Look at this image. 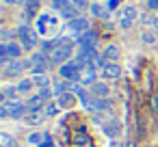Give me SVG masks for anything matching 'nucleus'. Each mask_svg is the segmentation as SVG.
I'll use <instances>...</instances> for the list:
<instances>
[{"instance_id":"nucleus-1","label":"nucleus","mask_w":158,"mask_h":147,"mask_svg":"<svg viewBox=\"0 0 158 147\" xmlns=\"http://www.w3.org/2000/svg\"><path fill=\"white\" fill-rule=\"evenodd\" d=\"M26 112H28V108L20 100H5L2 106H0V117H5V119H18V117H24Z\"/></svg>"},{"instance_id":"nucleus-2","label":"nucleus","mask_w":158,"mask_h":147,"mask_svg":"<svg viewBox=\"0 0 158 147\" xmlns=\"http://www.w3.org/2000/svg\"><path fill=\"white\" fill-rule=\"evenodd\" d=\"M72 50H74V43H72V39H63V43L59 46V48H54L48 56H50V61L52 63H56V65H63V63H67L69 61V56H72Z\"/></svg>"},{"instance_id":"nucleus-3","label":"nucleus","mask_w":158,"mask_h":147,"mask_svg":"<svg viewBox=\"0 0 158 147\" xmlns=\"http://www.w3.org/2000/svg\"><path fill=\"white\" fill-rule=\"evenodd\" d=\"M52 9L54 11H59L65 20H76V18H80L78 15V7L74 5V2H69V0H52Z\"/></svg>"},{"instance_id":"nucleus-4","label":"nucleus","mask_w":158,"mask_h":147,"mask_svg":"<svg viewBox=\"0 0 158 147\" xmlns=\"http://www.w3.org/2000/svg\"><path fill=\"white\" fill-rule=\"evenodd\" d=\"M80 69H82V65L74 59V61L63 63V65H61V69H59V74H61V78H63V80L78 82V78H80Z\"/></svg>"},{"instance_id":"nucleus-5","label":"nucleus","mask_w":158,"mask_h":147,"mask_svg":"<svg viewBox=\"0 0 158 147\" xmlns=\"http://www.w3.org/2000/svg\"><path fill=\"white\" fill-rule=\"evenodd\" d=\"M18 37H20V41H22V46L26 50L35 48V43H37V31L31 28V26H26V24L18 28Z\"/></svg>"},{"instance_id":"nucleus-6","label":"nucleus","mask_w":158,"mask_h":147,"mask_svg":"<svg viewBox=\"0 0 158 147\" xmlns=\"http://www.w3.org/2000/svg\"><path fill=\"white\" fill-rule=\"evenodd\" d=\"M33 76L35 74H46L48 71V67L52 65V61H50V56H46V52H37V54H33Z\"/></svg>"},{"instance_id":"nucleus-7","label":"nucleus","mask_w":158,"mask_h":147,"mask_svg":"<svg viewBox=\"0 0 158 147\" xmlns=\"http://www.w3.org/2000/svg\"><path fill=\"white\" fill-rule=\"evenodd\" d=\"M136 18H139V11H136L134 7H123V9L119 11V26H121L123 31H128V28L134 24Z\"/></svg>"},{"instance_id":"nucleus-8","label":"nucleus","mask_w":158,"mask_h":147,"mask_svg":"<svg viewBox=\"0 0 158 147\" xmlns=\"http://www.w3.org/2000/svg\"><path fill=\"white\" fill-rule=\"evenodd\" d=\"M2 69H5V78H13V76H18V74H22V69H24V63L22 61H18V59H13V61H2Z\"/></svg>"},{"instance_id":"nucleus-9","label":"nucleus","mask_w":158,"mask_h":147,"mask_svg":"<svg viewBox=\"0 0 158 147\" xmlns=\"http://www.w3.org/2000/svg\"><path fill=\"white\" fill-rule=\"evenodd\" d=\"M20 52H22V48L18 43H13V41L0 46V56H2V61H7V59H20Z\"/></svg>"},{"instance_id":"nucleus-10","label":"nucleus","mask_w":158,"mask_h":147,"mask_svg":"<svg viewBox=\"0 0 158 147\" xmlns=\"http://www.w3.org/2000/svg\"><path fill=\"white\" fill-rule=\"evenodd\" d=\"M76 39H78V43H80L82 48H95V43H98V33L89 28V31H85L82 35H78Z\"/></svg>"},{"instance_id":"nucleus-11","label":"nucleus","mask_w":158,"mask_h":147,"mask_svg":"<svg viewBox=\"0 0 158 147\" xmlns=\"http://www.w3.org/2000/svg\"><path fill=\"white\" fill-rule=\"evenodd\" d=\"M95 76H98L95 67H91V65H85V67L80 69V78H78V84H95Z\"/></svg>"},{"instance_id":"nucleus-12","label":"nucleus","mask_w":158,"mask_h":147,"mask_svg":"<svg viewBox=\"0 0 158 147\" xmlns=\"http://www.w3.org/2000/svg\"><path fill=\"white\" fill-rule=\"evenodd\" d=\"M100 71H102V76L108 78V80H115V78L121 76V67H119L117 63H104V67H102Z\"/></svg>"},{"instance_id":"nucleus-13","label":"nucleus","mask_w":158,"mask_h":147,"mask_svg":"<svg viewBox=\"0 0 158 147\" xmlns=\"http://www.w3.org/2000/svg\"><path fill=\"white\" fill-rule=\"evenodd\" d=\"M76 93L74 91H65V93H61L59 95V100H56V104L61 106V108H72V106H76Z\"/></svg>"},{"instance_id":"nucleus-14","label":"nucleus","mask_w":158,"mask_h":147,"mask_svg":"<svg viewBox=\"0 0 158 147\" xmlns=\"http://www.w3.org/2000/svg\"><path fill=\"white\" fill-rule=\"evenodd\" d=\"M69 31H72L74 35H82L85 31H89L87 18H76V20H72V22H69Z\"/></svg>"},{"instance_id":"nucleus-15","label":"nucleus","mask_w":158,"mask_h":147,"mask_svg":"<svg viewBox=\"0 0 158 147\" xmlns=\"http://www.w3.org/2000/svg\"><path fill=\"white\" fill-rule=\"evenodd\" d=\"M44 117H46L44 110H28V112L24 115V121H26L28 125H35V123H39Z\"/></svg>"},{"instance_id":"nucleus-16","label":"nucleus","mask_w":158,"mask_h":147,"mask_svg":"<svg viewBox=\"0 0 158 147\" xmlns=\"http://www.w3.org/2000/svg\"><path fill=\"white\" fill-rule=\"evenodd\" d=\"M91 13L93 15H98V18H102V20H108L110 18V9L108 7H102V5H91Z\"/></svg>"},{"instance_id":"nucleus-17","label":"nucleus","mask_w":158,"mask_h":147,"mask_svg":"<svg viewBox=\"0 0 158 147\" xmlns=\"http://www.w3.org/2000/svg\"><path fill=\"white\" fill-rule=\"evenodd\" d=\"M102 56H104V61H106V63H115V61L119 59V48H117V46H108V48L104 50V54H102Z\"/></svg>"},{"instance_id":"nucleus-18","label":"nucleus","mask_w":158,"mask_h":147,"mask_svg":"<svg viewBox=\"0 0 158 147\" xmlns=\"http://www.w3.org/2000/svg\"><path fill=\"white\" fill-rule=\"evenodd\" d=\"M46 132H33V134H28V143L31 145H35V147H44V143H46Z\"/></svg>"},{"instance_id":"nucleus-19","label":"nucleus","mask_w":158,"mask_h":147,"mask_svg":"<svg viewBox=\"0 0 158 147\" xmlns=\"http://www.w3.org/2000/svg\"><path fill=\"white\" fill-rule=\"evenodd\" d=\"M91 93L95 97H106L108 95V87L104 82H95V84H91Z\"/></svg>"},{"instance_id":"nucleus-20","label":"nucleus","mask_w":158,"mask_h":147,"mask_svg":"<svg viewBox=\"0 0 158 147\" xmlns=\"http://www.w3.org/2000/svg\"><path fill=\"white\" fill-rule=\"evenodd\" d=\"M0 147H18V141L7 132H0Z\"/></svg>"},{"instance_id":"nucleus-21","label":"nucleus","mask_w":158,"mask_h":147,"mask_svg":"<svg viewBox=\"0 0 158 147\" xmlns=\"http://www.w3.org/2000/svg\"><path fill=\"white\" fill-rule=\"evenodd\" d=\"M59 108H61V106H59L56 102H48V104L44 106V115H46V117H54V115L59 112Z\"/></svg>"},{"instance_id":"nucleus-22","label":"nucleus","mask_w":158,"mask_h":147,"mask_svg":"<svg viewBox=\"0 0 158 147\" xmlns=\"http://www.w3.org/2000/svg\"><path fill=\"white\" fill-rule=\"evenodd\" d=\"M33 82H35L37 87H41V89H44V87H48V84H50V78H48L46 74H35V76H33Z\"/></svg>"},{"instance_id":"nucleus-23","label":"nucleus","mask_w":158,"mask_h":147,"mask_svg":"<svg viewBox=\"0 0 158 147\" xmlns=\"http://www.w3.org/2000/svg\"><path fill=\"white\" fill-rule=\"evenodd\" d=\"M33 84H35L33 80H20V82H18V91H20V93H28V91L33 89Z\"/></svg>"},{"instance_id":"nucleus-24","label":"nucleus","mask_w":158,"mask_h":147,"mask_svg":"<svg viewBox=\"0 0 158 147\" xmlns=\"http://www.w3.org/2000/svg\"><path fill=\"white\" fill-rule=\"evenodd\" d=\"M18 93H20L18 87H7V89H5V97H7V100H18Z\"/></svg>"},{"instance_id":"nucleus-25","label":"nucleus","mask_w":158,"mask_h":147,"mask_svg":"<svg viewBox=\"0 0 158 147\" xmlns=\"http://www.w3.org/2000/svg\"><path fill=\"white\" fill-rule=\"evenodd\" d=\"M104 130H106L110 136H117V134H119V123H117V121H110V125H104Z\"/></svg>"},{"instance_id":"nucleus-26","label":"nucleus","mask_w":158,"mask_h":147,"mask_svg":"<svg viewBox=\"0 0 158 147\" xmlns=\"http://www.w3.org/2000/svg\"><path fill=\"white\" fill-rule=\"evenodd\" d=\"M143 41H145V43H154V41H156V37L147 31V33H143Z\"/></svg>"},{"instance_id":"nucleus-27","label":"nucleus","mask_w":158,"mask_h":147,"mask_svg":"<svg viewBox=\"0 0 158 147\" xmlns=\"http://www.w3.org/2000/svg\"><path fill=\"white\" fill-rule=\"evenodd\" d=\"M26 2H28V11H31V13L39 7V0H26Z\"/></svg>"},{"instance_id":"nucleus-28","label":"nucleus","mask_w":158,"mask_h":147,"mask_svg":"<svg viewBox=\"0 0 158 147\" xmlns=\"http://www.w3.org/2000/svg\"><path fill=\"white\" fill-rule=\"evenodd\" d=\"M147 9H152V11H158V0H147Z\"/></svg>"},{"instance_id":"nucleus-29","label":"nucleus","mask_w":158,"mask_h":147,"mask_svg":"<svg viewBox=\"0 0 158 147\" xmlns=\"http://www.w3.org/2000/svg\"><path fill=\"white\" fill-rule=\"evenodd\" d=\"M119 2H121V0H108L106 7H108V9H117V7H119Z\"/></svg>"},{"instance_id":"nucleus-30","label":"nucleus","mask_w":158,"mask_h":147,"mask_svg":"<svg viewBox=\"0 0 158 147\" xmlns=\"http://www.w3.org/2000/svg\"><path fill=\"white\" fill-rule=\"evenodd\" d=\"M69 2H74L78 9H85V7H87V2H85V0H69Z\"/></svg>"},{"instance_id":"nucleus-31","label":"nucleus","mask_w":158,"mask_h":147,"mask_svg":"<svg viewBox=\"0 0 158 147\" xmlns=\"http://www.w3.org/2000/svg\"><path fill=\"white\" fill-rule=\"evenodd\" d=\"M149 22H152V28L158 33V18H154V20H149Z\"/></svg>"},{"instance_id":"nucleus-32","label":"nucleus","mask_w":158,"mask_h":147,"mask_svg":"<svg viewBox=\"0 0 158 147\" xmlns=\"http://www.w3.org/2000/svg\"><path fill=\"white\" fill-rule=\"evenodd\" d=\"M5 2H9V5H22V2H26V0H5Z\"/></svg>"},{"instance_id":"nucleus-33","label":"nucleus","mask_w":158,"mask_h":147,"mask_svg":"<svg viewBox=\"0 0 158 147\" xmlns=\"http://www.w3.org/2000/svg\"><path fill=\"white\" fill-rule=\"evenodd\" d=\"M152 104H154V108H156V110H158V95H156V97H154V100H152Z\"/></svg>"}]
</instances>
